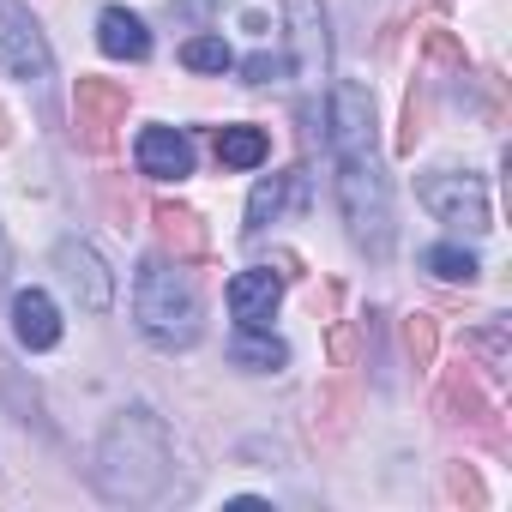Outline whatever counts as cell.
Instances as JSON below:
<instances>
[{
	"instance_id": "obj_29",
	"label": "cell",
	"mask_w": 512,
	"mask_h": 512,
	"mask_svg": "<svg viewBox=\"0 0 512 512\" xmlns=\"http://www.w3.org/2000/svg\"><path fill=\"white\" fill-rule=\"evenodd\" d=\"M7 272H13V253H7V229H0V284H7Z\"/></svg>"
},
{
	"instance_id": "obj_24",
	"label": "cell",
	"mask_w": 512,
	"mask_h": 512,
	"mask_svg": "<svg viewBox=\"0 0 512 512\" xmlns=\"http://www.w3.org/2000/svg\"><path fill=\"white\" fill-rule=\"evenodd\" d=\"M446 500H464V506H482L488 494H482V482L464 470V464H446Z\"/></svg>"
},
{
	"instance_id": "obj_28",
	"label": "cell",
	"mask_w": 512,
	"mask_h": 512,
	"mask_svg": "<svg viewBox=\"0 0 512 512\" xmlns=\"http://www.w3.org/2000/svg\"><path fill=\"white\" fill-rule=\"evenodd\" d=\"M229 512H266V500L260 494H241V500H229Z\"/></svg>"
},
{
	"instance_id": "obj_2",
	"label": "cell",
	"mask_w": 512,
	"mask_h": 512,
	"mask_svg": "<svg viewBox=\"0 0 512 512\" xmlns=\"http://www.w3.org/2000/svg\"><path fill=\"white\" fill-rule=\"evenodd\" d=\"M169 470H175L169 422H163L151 404H133V410H121V416L103 428V440H97V464H91V476H97V494H103V500L151 506V500L163 494Z\"/></svg>"
},
{
	"instance_id": "obj_1",
	"label": "cell",
	"mask_w": 512,
	"mask_h": 512,
	"mask_svg": "<svg viewBox=\"0 0 512 512\" xmlns=\"http://www.w3.org/2000/svg\"><path fill=\"white\" fill-rule=\"evenodd\" d=\"M326 145H332V169H338V205L350 223V241L368 260L392 253V181L380 163V121H374V97L356 79H338L326 97Z\"/></svg>"
},
{
	"instance_id": "obj_15",
	"label": "cell",
	"mask_w": 512,
	"mask_h": 512,
	"mask_svg": "<svg viewBox=\"0 0 512 512\" xmlns=\"http://www.w3.org/2000/svg\"><path fill=\"white\" fill-rule=\"evenodd\" d=\"M308 187H302V175H266L260 187H253V199H247V223H241V235H260L266 223H278L284 217V205L290 199H302Z\"/></svg>"
},
{
	"instance_id": "obj_19",
	"label": "cell",
	"mask_w": 512,
	"mask_h": 512,
	"mask_svg": "<svg viewBox=\"0 0 512 512\" xmlns=\"http://www.w3.org/2000/svg\"><path fill=\"white\" fill-rule=\"evenodd\" d=\"M464 350H470V356H476V362H482V368H488L494 380H500V374L512 368V344H506V320H488V326H476V332L464 338Z\"/></svg>"
},
{
	"instance_id": "obj_7",
	"label": "cell",
	"mask_w": 512,
	"mask_h": 512,
	"mask_svg": "<svg viewBox=\"0 0 512 512\" xmlns=\"http://www.w3.org/2000/svg\"><path fill=\"white\" fill-rule=\"evenodd\" d=\"M434 416H440L446 428H470V434H482L494 452H506V428H500V410L482 398V386H476L470 362H458V368L446 374V386H440V398H434Z\"/></svg>"
},
{
	"instance_id": "obj_21",
	"label": "cell",
	"mask_w": 512,
	"mask_h": 512,
	"mask_svg": "<svg viewBox=\"0 0 512 512\" xmlns=\"http://www.w3.org/2000/svg\"><path fill=\"white\" fill-rule=\"evenodd\" d=\"M181 67H193V73H229L235 55H229L223 37H187L181 43Z\"/></svg>"
},
{
	"instance_id": "obj_26",
	"label": "cell",
	"mask_w": 512,
	"mask_h": 512,
	"mask_svg": "<svg viewBox=\"0 0 512 512\" xmlns=\"http://www.w3.org/2000/svg\"><path fill=\"white\" fill-rule=\"evenodd\" d=\"M332 362H338V368L356 362V326H332Z\"/></svg>"
},
{
	"instance_id": "obj_12",
	"label": "cell",
	"mask_w": 512,
	"mask_h": 512,
	"mask_svg": "<svg viewBox=\"0 0 512 512\" xmlns=\"http://www.w3.org/2000/svg\"><path fill=\"white\" fill-rule=\"evenodd\" d=\"M151 223H157L163 253H175V266H199L205 253H211L199 211H187V205H169V199H163V205H151Z\"/></svg>"
},
{
	"instance_id": "obj_16",
	"label": "cell",
	"mask_w": 512,
	"mask_h": 512,
	"mask_svg": "<svg viewBox=\"0 0 512 512\" xmlns=\"http://www.w3.org/2000/svg\"><path fill=\"white\" fill-rule=\"evenodd\" d=\"M272 157V139H266V127H247V121H235V127H217V163L223 169H260Z\"/></svg>"
},
{
	"instance_id": "obj_30",
	"label": "cell",
	"mask_w": 512,
	"mask_h": 512,
	"mask_svg": "<svg viewBox=\"0 0 512 512\" xmlns=\"http://www.w3.org/2000/svg\"><path fill=\"white\" fill-rule=\"evenodd\" d=\"M0 145H7V115H0Z\"/></svg>"
},
{
	"instance_id": "obj_13",
	"label": "cell",
	"mask_w": 512,
	"mask_h": 512,
	"mask_svg": "<svg viewBox=\"0 0 512 512\" xmlns=\"http://www.w3.org/2000/svg\"><path fill=\"white\" fill-rule=\"evenodd\" d=\"M13 338L25 350H55L61 344V308L49 302V290H19L13 296Z\"/></svg>"
},
{
	"instance_id": "obj_17",
	"label": "cell",
	"mask_w": 512,
	"mask_h": 512,
	"mask_svg": "<svg viewBox=\"0 0 512 512\" xmlns=\"http://www.w3.org/2000/svg\"><path fill=\"white\" fill-rule=\"evenodd\" d=\"M229 362H235V368H247V374H278V368L290 362V344H284V338H272V326H266V332H235Z\"/></svg>"
},
{
	"instance_id": "obj_10",
	"label": "cell",
	"mask_w": 512,
	"mask_h": 512,
	"mask_svg": "<svg viewBox=\"0 0 512 512\" xmlns=\"http://www.w3.org/2000/svg\"><path fill=\"white\" fill-rule=\"evenodd\" d=\"M223 296H229V314H235V326H241V332H266V326L278 320L284 278H278L272 266H253V272H235Z\"/></svg>"
},
{
	"instance_id": "obj_9",
	"label": "cell",
	"mask_w": 512,
	"mask_h": 512,
	"mask_svg": "<svg viewBox=\"0 0 512 512\" xmlns=\"http://www.w3.org/2000/svg\"><path fill=\"white\" fill-rule=\"evenodd\" d=\"M55 266H61V278H67V290H73V302H79L85 314H109V308H115V272L103 266V253H97L91 241L67 235V241L55 247Z\"/></svg>"
},
{
	"instance_id": "obj_6",
	"label": "cell",
	"mask_w": 512,
	"mask_h": 512,
	"mask_svg": "<svg viewBox=\"0 0 512 512\" xmlns=\"http://www.w3.org/2000/svg\"><path fill=\"white\" fill-rule=\"evenodd\" d=\"M284 19H290V67L308 91H320L332 79V25L320 0H284Z\"/></svg>"
},
{
	"instance_id": "obj_11",
	"label": "cell",
	"mask_w": 512,
	"mask_h": 512,
	"mask_svg": "<svg viewBox=\"0 0 512 512\" xmlns=\"http://www.w3.org/2000/svg\"><path fill=\"white\" fill-rule=\"evenodd\" d=\"M133 157H139V175H151V181L193 175V139L181 127H145L139 145H133Z\"/></svg>"
},
{
	"instance_id": "obj_27",
	"label": "cell",
	"mask_w": 512,
	"mask_h": 512,
	"mask_svg": "<svg viewBox=\"0 0 512 512\" xmlns=\"http://www.w3.org/2000/svg\"><path fill=\"white\" fill-rule=\"evenodd\" d=\"M217 0H175V19H205Z\"/></svg>"
},
{
	"instance_id": "obj_20",
	"label": "cell",
	"mask_w": 512,
	"mask_h": 512,
	"mask_svg": "<svg viewBox=\"0 0 512 512\" xmlns=\"http://www.w3.org/2000/svg\"><path fill=\"white\" fill-rule=\"evenodd\" d=\"M404 356H410V368H434V356H440V326H434V314H410V320H404Z\"/></svg>"
},
{
	"instance_id": "obj_25",
	"label": "cell",
	"mask_w": 512,
	"mask_h": 512,
	"mask_svg": "<svg viewBox=\"0 0 512 512\" xmlns=\"http://www.w3.org/2000/svg\"><path fill=\"white\" fill-rule=\"evenodd\" d=\"M278 73H284L278 55H247V61H241V79H247V85H272Z\"/></svg>"
},
{
	"instance_id": "obj_18",
	"label": "cell",
	"mask_w": 512,
	"mask_h": 512,
	"mask_svg": "<svg viewBox=\"0 0 512 512\" xmlns=\"http://www.w3.org/2000/svg\"><path fill=\"white\" fill-rule=\"evenodd\" d=\"M422 266H428L440 284H476V278H482L476 253H470V247H458V241H440V247H428V253H422Z\"/></svg>"
},
{
	"instance_id": "obj_23",
	"label": "cell",
	"mask_w": 512,
	"mask_h": 512,
	"mask_svg": "<svg viewBox=\"0 0 512 512\" xmlns=\"http://www.w3.org/2000/svg\"><path fill=\"white\" fill-rule=\"evenodd\" d=\"M422 133H428V97L410 91V97H404V133H398V151L416 157V139H422Z\"/></svg>"
},
{
	"instance_id": "obj_14",
	"label": "cell",
	"mask_w": 512,
	"mask_h": 512,
	"mask_svg": "<svg viewBox=\"0 0 512 512\" xmlns=\"http://www.w3.org/2000/svg\"><path fill=\"white\" fill-rule=\"evenodd\" d=\"M97 49H103V55H115V61H145V55H151V31H145V19H139V13L109 7V13L97 19Z\"/></svg>"
},
{
	"instance_id": "obj_5",
	"label": "cell",
	"mask_w": 512,
	"mask_h": 512,
	"mask_svg": "<svg viewBox=\"0 0 512 512\" xmlns=\"http://www.w3.org/2000/svg\"><path fill=\"white\" fill-rule=\"evenodd\" d=\"M0 67L19 85H43L55 73V49L25 0H0Z\"/></svg>"
},
{
	"instance_id": "obj_4",
	"label": "cell",
	"mask_w": 512,
	"mask_h": 512,
	"mask_svg": "<svg viewBox=\"0 0 512 512\" xmlns=\"http://www.w3.org/2000/svg\"><path fill=\"white\" fill-rule=\"evenodd\" d=\"M416 199L446 223V229H458V235H488V187H482V175H458V169H428L422 181H416Z\"/></svg>"
},
{
	"instance_id": "obj_22",
	"label": "cell",
	"mask_w": 512,
	"mask_h": 512,
	"mask_svg": "<svg viewBox=\"0 0 512 512\" xmlns=\"http://www.w3.org/2000/svg\"><path fill=\"white\" fill-rule=\"evenodd\" d=\"M422 55H428L434 67H446V73H464V67H470L464 43H458L452 31H422Z\"/></svg>"
},
{
	"instance_id": "obj_3",
	"label": "cell",
	"mask_w": 512,
	"mask_h": 512,
	"mask_svg": "<svg viewBox=\"0 0 512 512\" xmlns=\"http://www.w3.org/2000/svg\"><path fill=\"white\" fill-rule=\"evenodd\" d=\"M133 320L157 350H193L205 332V308H199L193 278L169 260H145L133 278Z\"/></svg>"
},
{
	"instance_id": "obj_8",
	"label": "cell",
	"mask_w": 512,
	"mask_h": 512,
	"mask_svg": "<svg viewBox=\"0 0 512 512\" xmlns=\"http://www.w3.org/2000/svg\"><path fill=\"white\" fill-rule=\"evenodd\" d=\"M121 121H127V85L121 79H79L73 85V127L91 151H109Z\"/></svg>"
}]
</instances>
